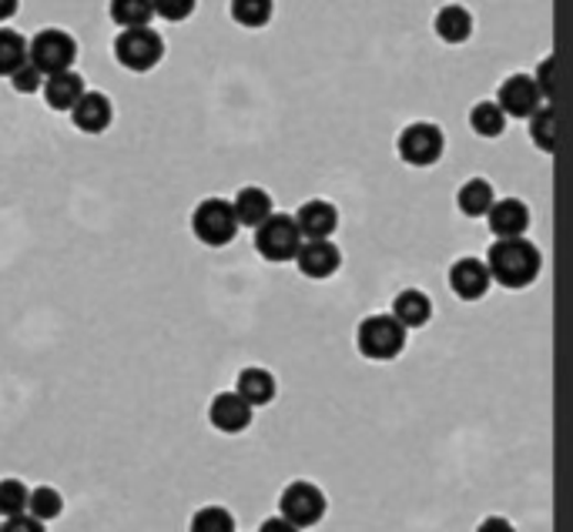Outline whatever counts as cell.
Listing matches in <instances>:
<instances>
[{
	"mask_svg": "<svg viewBox=\"0 0 573 532\" xmlns=\"http://www.w3.org/2000/svg\"><path fill=\"white\" fill-rule=\"evenodd\" d=\"M483 261H486L489 282H497L500 289H510V292H520V289L533 285L543 272V254L527 235L497 238L494 245H489Z\"/></svg>",
	"mask_w": 573,
	"mask_h": 532,
	"instance_id": "1",
	"label": "cell"
},
{
	"mask_svg": "<svg viewBox=\"0 0 573 532\" xmlns=\"http://www.w3.org/2000/svg\"><path fill=\"white\" fill-rule=\"evenodd\" d=\"M406 328L389 315V312H376V315H366L356 328V348L363 359L369 362H392L402 355L406 348Z\"/></svg>",
	"mask_w": 573,
	"mask_h": 532,
	"instance_id": "2",
	"label": "cell"
},
{
	"mask_svg": "<svg viewBox=\"0 0 573 532\" xmlns=\"http://www.w3.org/2000/svg\"><path fill=\"white\" fill-rule=\"evenodd\" d=\"M325 512H329V499H325V492L309 479H292L279 492V515L285 522H292L295 529L318 525L325 519Z\"/></svg>",
	"mask_w": 573,
	"mask_h": 532,
	"instance_id": "3",
	"label": "cell"
},
{
	"mask_svg": "<svg viewBox=\"0 0 573 532\" xmlns=\"http://www.w3.org/2000/svg\"><path fill=\"white\" fill-rule=\"evenodd\" d=\"M165 57V41L151 28H128L115 37V61L131 74H148Z\"/></svg>",
	"mask_w": 573,
	"mask_h": 532,
	"instance_id": "4",
	"label": "cell"
},
{
	"mask_svg": "<svg viewBox=\"0 0 573 532\" xmlns=\"http://www.w3.org/2000/svg\"><path fill=\"white\" fill-rule=\"evenodd\" d=\"M443 151H446V138H443L440 124H433V121L406 124L396 138V154L409 167H430L443 158Z\"/></svg>",
	"mask_w": 573,
	"mask_h": 532,
	"instance_id": "5",
	"label": "cell"
},
{
	"mask_svg": "<svg viewBox=\"0 0 573 532\" xmlns=\"http://www.w3.org/2000/svg\"><path fill=\"white\" fill-rule=\"evenodd\" d=\"M299 245H302L299 225H295V218L285 215V211H272V215L256 228V251H259L266 261H272V264L295 261Z\"/></svg>",
	"mask_w": 573,
	"mask_h": 532,
	"instance_id": "6",
	"label": "cell"
},
{
	"mask_svg": "<svg viewBox=\"0 0 573 532\" xmlns=\"http://www.w3.org/2000/svg\"><path fill=\"white\" fill-rule=\"evenodd\" d=\"M192 235L208 248H225L238 235V221L231 211V202L225 198H205L192 211Z\"/></svg>",
	"mask_w": 573,
	"mask_h": 532,
	"instance_id": "7",
	"label": "cell"
},
{
	"mask_svg": "<svg viewBox=\"0 0 573 532\" xmlns=\"http://www.w3.org/2000/svg\"><path fill=\"white\" fill-rule=\"evenodd\" d=\"M28 61L47 77L57 70H71L77 61V41L61 31V28H44L41 34H34L28 41Z\"/></svg>",
	"mask_w": 573,
	"mask_h": 532,
	"instance_id": "8",
	"label": "cell"
},
{
	"mask_svg": "<svg viewBox=\"0 0 573 532\" xmlns=\"http://www.w3.org/2000/svg\"><path fill=\"white\" fill-rule=\"evenodd\" d=\"M295 269L305 279H333L343 269V251L333 238H318V241H302L299 254H295Z\"/></svg>",
	"mask_w": 573,
	"mask_h": 532,
	"instance_id": "9",
	"label": "cell"
},
{
	"mask_svg": "<svg viewBox=\"0 0 573 532\" xmlns=\"http://www.w3.org/2000/svg\"><path fill=\"white\" fill-rule=\"evenodd\" d=\"M446 282H450V292L460 298V302H479L486 292H489V272H486V261L483 258H456L453 264H450V275H446Z\"/></svg>",
	"mask_w": 573,
	"mask_h": 532,
	"instance_id": "10",
	"label": "cell"
},
{
	"mask_svg": "<svg viewBox=\"0 0 573 532\" xmlns=\"http://www.w3.org/2000/svg\"><path fill=\"white\" fill-rule=\"evenodd\" d=\"M252 419H256V409L245 402L235 389L231 392H218L208 402V422H212V428H218L225 435H241L245 428L252 425Z\"/></svg>",
	"mask_w": 573,
	"mask_h": 532,
	"instance_id": "11",
	"label": "cell"
},
{
	"mask_svg": "<svg viewBox=\"0 0 573 532\" xmlns=\"http://www.w3.org/2000/svg\"><path fill=\"white\" fill-rule=\"evenodd\" d=\"M497 105L507 118H530L540 105H547L537 91V84L530 74H510L500 91H497Z\"/></svg>",
	"mask_w": 573,
	"mask_h": 532,
	"instance_id": "12",
	"label": "cell"
},
{
	"mask_svg": "<svg viewBox=\"0 0 573 532\" xmlns=\"http://www.w3.org/2000/svg\"><path fill=\"white\" fill-rule=\"evenodd\" d=\"M67 115H71V124L80 134H91V138L95 134H105L115 124V105L101 91H85V95H80V101Z\"/></svg>",
	"mask_w": 573,
	"mask_h": 532,
	"instance_id": "13",
	"label": "cell"
},
{
	"mask_svg": "<svg viewBox=\"0 0 573 532\" xmlns=\"http://www.w3.org/2000/svg\"><path fill=\"white\" fill-rule=\"evenodd\" d=\"M292 218H295V225H299L302 241L333 238L336 228H339V208H336L333 202H322V198H312V202L299 205V211H295Z\"/></svg>",
	"mask_w": 573,
	"mask_h": 532,
	"instance_id": "14",
	"label": "cell"
},
{
	"mask_svg": "<svg viewBox=\"0 0 573 532\" xmlns=\"http://www.w3.org/2000/svg\"><path fill=\"white\" fill-rule=\"evenodd\" d=\"M85 91H88V84H85V77H80L74 67L71 70H57V74H47L44 77V87H41L44 105L51 111H57V115H67L80 101V95H85Z\"/></svg>",
	"mask_w": 573,
	"mask_h": 532,
	"instance_id": "15",
	"label": "cell"
},
{
	"mask_svg": "<svg viewBox=\"0 0 573 532\" xmlns=\"http://www.w3.org/2000/svg\"><path fill=\"white\" fill-rule=\"evenodd\" d=\"M486 225L494 238H520L530 228V208L520 198H497L486 211Z\"/></svg>",
	"mask_w": 573,
	"mask_h": 532,
	"instance_id": "16",
	"label": "cell"
},
{
	"mask_svg": "<svg viewBox=\"0 0 573 532\" xmlns=\"http://www.w3.org/2000/svg\"><path fill=\"white\" fill-rule=\"evenodd\" d=\"M389 315H392L406 332H417V328L430 325V318H433V298H430L423 289H402V292L392 298Z\"/></svg>",
	"mask_w": 573,
	"mask_h": 532,
	"instance_id": "17",
	"label": "cell"
},
{
	"mask_svg": "<svg viewBox=\"0 0 573 532\" xmlns=\"http://www.w3.org/2000/svg\"><path fill=\"white\" fill-rule=\"evenodd\" d=\"M235 392L249 402L252 409H262V405H269L279 395V379L269 369H262V366H245L238 372V379H235Z\"/></svg>",
	"mask_w": 573,
	"mask_h": 532,
	"instance_id": "18",
	"label": "cell"
},
{
	"mask_svg": "<svg viewBox=\"0 0 573 532\" xmlns=\"http://www.w3.org/2000/svg\"><path fill=\"white\" fill-rule=\"evenodd\" d=\"M231 211H235V221L238 228H259L275 208H272V195L259 185H245L235 198H231Z\"/></svg>",
	"mask_w": 573,
	"mask_h": 532,
	"instance_id": "19",
	"label": "cell"
},
{
	"mask_svg": "<svg viewBox=\"0 0 573 532\" xmlns=\"http://www.w3.org/2000/svg\"><path fill=\"white\" fill-rule=\"evenodd\" d=\"M433 31L443 44H466L469 34H473V14L463 8V4H446L440 8L436 21H433Z\"/></svg>",
	"mask_w": 573,
	"mask_h": 532,
	"instance_id": "20",
	"label": "cell"
},
{
	"mask_svg": "<svg viewBox=\"0 0 573 532\" xmlns=\"http://www.w3.org/2000/svg\"><path fill=\"white\" fill-rule=\"evenodd\" d=\"M494 202H497V192H494V185L486 182V177H469V182H463L460 192H456V208L466 218H486V211Z\"/></svg>",
	"mask_w": 573,
	"mask_h": 532,
	"instance_id": "21",
	"label": "cell"
},
{
	"mask_svg": "<svg viewBox=\"0 0 573 532\" xmlns=\"http://www.w3.org/2000/svg\"><path fill=\"white\" fill-rule=\"evenodd\" d=\"M228 14L245 31H262L272 24L275 0H228Z\"/></svg>",
	"mask_w": 573,
	"mask_h": 532,
	"instance_id": "22",
	"label": "cell"
},
{
	"mask_svg": "<svg viewBox=\"0 0 573 532\" xmlns=\"http://www.w3.org/2000/svg\"><path fill=\"white\" fill-rule=\"evenodd\" d=\"M108 14L121 31H128V28H151L154 8L151 0H108Z\"/></svg>",
	"mask_w": 573,
	"mask_h": 532,
	"instance_id": "23",
	"label": "cell"
},
{
	"mask_svg": "<svg viewBox=\"0 0 573 532\" xmlns=\"http://www.w3.org/2000/svg\"><path fill=\"white\" fill-rule=\"evenodd\" d=\"M469 128L479 138H500L507 131V115L500 111L497 101H476L469 111Z\"/></svg>",
	"mask_w": 573,
	"mask_h": 532,
	"instance_id": "24",
	"label": "cell"
},
{
	"mask_svg": "<svg viewBox=\"0 0 573 532\" xmlns=\"http://www.w3.org/2000/svg\"><path fill=\"white\" fill-rule=\"evenodd\" d=\"M24 61H28V37L11 28H0V77H11Z\"/></svg>",
	"mask_w": 573,
	"mask_h": 532,
	"instance_id": "25",
	"label": "cell"
},
{
	"mask_svg": "<svg viewBox=\"0 0 573 532\" xmlns=\"http://www.w3.org/2000/svg\"><path fill=\"white\" fill-rule=\"evenodd\" d=\"M61 512H64V496L54 489V486H37V489H31V499H28V515H34L37 522H54V519H61Z\"/></svg>",
	"mask_w": 573,
	"mask_h": 532,
	"instance_id": "26",
	"label": "cell"
},
{
	"mask_svg": "<svg viewBox=\"0 0 573 532\" xmlns=\"http://www.w3.org/2000/svg\"><path fill=\"white\" fill-rule=\"evenodd\" d=\"M28 499H31V489L24 479H18V476L0 479V519L28 512Z\"/></svg>",
	"mask_w": 573,
	"mask_h": 532,
	"instance_id": "27",
	"label": "cell"
},
{
	"mask_svg": "<svg viewBox=\"0 0 573 532\" xmlns=\"http://www.w3.org/2000/svg\"><path fill=\"white\" fill-rule=\"evenodd\" d=\"M188 532H238V525H235V515L225 506H202L192 515Z\"/></svg>",
	"mask_w": 573,
	"mask_h": 532,
	"instance_id": "28",
	"label": "cell"
},
{
	"mask_svg": "<svg viewBox=\"0 0 573 532\" xmlns=\"http://www.w3.org/2000/svg\"><path fill=\"white\" fill-rule=\"evenodd\" d=\"M530 141L540 148V151H553V141H556V115H553V108L550 105H540L530 118Z\"/></svg>",
	"mask_w": 573,
	"mask_h": 532,
	"instance_id": "29",
	"label": "cell"
},
{
	"mask_svg": "<svg viewBox=\"0 0 573 532\" xmlns=\"http://www.w3.org/2000/svg\"><path fill=\"white\" fill-rule=\"evenodd\" d=\"M151 8H154V18H161V21L185 24L195 14L198 0H151Z\"/></svg>",
	"mask_w": 573,
	"mask_h": 532,
	"instance_id": "30",
	"label": "cell"
},
{
	"mask_svg": "<svg viewBox=\"0 0 573 532\" xmlns=\"http://www.w3.org/2000/svg\"><path fill=\"white\" fill-rule=\"evenodd\" d=\"M11 87L18 95H37L41 87H44V74L31 64V61H24L14 74H11Z\"/></svg>",
	"mask_w": 573,
	"mask_h": 532,
	"instance_id": "31",
	"label": "cell"
},
{
	"mask_svg": "<svg viewBox=\"0 0 573 532\" xmlns=\"http://www.w3.org/2000/svg\"><path fill=\"white\" fill-rule=\"evenodd\" d=\"M553 67H556V61H553V54H547L540 64H537V70L530 74L533 77V84H537V91H540V98L550 105V95H553Z\"/></svg>",
	"mask_w": 573,
	"mask_h": 532,
	"instance_id": "32",
	"label": "cell"
},
{
	"mask_svg": "<svg viewBox=\"0 0 573 532\" xmlns=\"http://www.w3.org/2000/svg\"><path fill=\"white\" fill-rule=\"evenodd\" d=\"M0 532H47V525L37 522L34 515L21 512V515H11V519L0 522Z\"/></svg>",
	"mask_w": 573,
	"mask_h": 532,
	"instance_id": "33",
	"label": "cell"
},
{
	"mask_svg": "<svg viewBox=\"0 0 573 532\" xmlns=\"http://www.w3.org/2000/svg\"><path fill=\"white\" fill-rule=\"evenodd\" d=\"M476 532H517V525H513L507 515H486V519L476 525Z\"/></svg>",
	"mask_w": 573,
	"mask_h": 532,
	"instance_id": "34",
	"label": "cell"
},
{
	"mask_svg": "<svg viewBox=\"0 0 573 532\" xmlns=\"http://www.w3.org/2000/svg\"><path fill=\"white\" fill-rule=\"evenodd\" d=\"M259 532H302V529H295L292 522H285L282 515H269L262 525H259Z\"/></svg>",
	"mask_w": 573,
	"mask_h": 532,
	"instance_id": "35",
	"label": "cell"
},
{
	"mask_svg": "<svg viewBox=\"0 0 573 532\" xmlns=\"http://www.w3.org/2000/svg\"><path fill=\"white\" fill-rule=\"evenodd\" d=\"M18 8H21V0H0V24L11 21L18 14Z\"/></svg>",
	"mask_w": 573,
	"mask_h": 532,
	"instance_id": "36",
	"label": "cell"
}]
</instances>
